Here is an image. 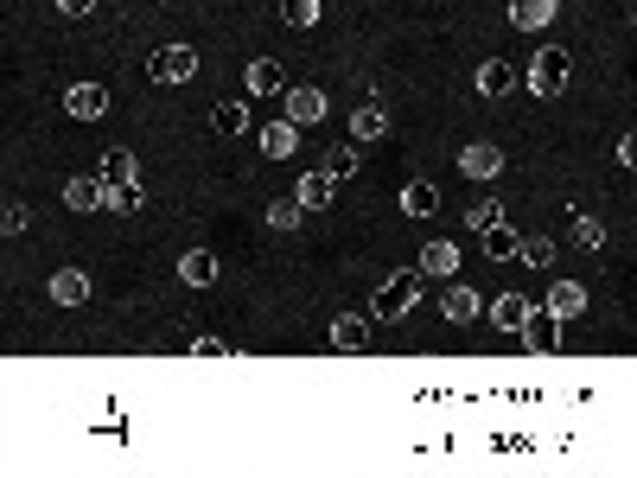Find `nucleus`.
<instances>
[{
  "mask_svg": "<svg viewBox=\"0 0 637 478\" xmlns=\"http://www.w3.org/2000/svg\"><path fill=\"white\" fill-rule=\"evenodd\" d=\"M421 268H408V275H389L383 287H376V300H370V319H402L408 313V306H415L421 300Z\"/></svg>",
  "mask_w": 637,
  "mask_h": 478,
  "instance_id": "1",
  "label": "nucleus"
},
{
  "mask_svg": "<svg viewBox=\"0 0 637 478\" xmlns=\"http://www.w3.org/2000/svg\"><path fill=\"white\" fill-rule=\"evenodd\" d=\"M567 77H574L567 51H561V45H548V51H536V64H529V77H523V83H529V96H542V102H548V96H561V90H567Z\"/></svg>",
  "mask_w": 637,
  "mask_h": 478,
  "instance_id": "2",
  "label": "nucleus"
},
{
  "mask_svg": "<svg viewBox=\"0 0 637 478\" xmlns=\"http://www.w3.org/2000/svg\"><path fill=\"white\" fill-rule=\"evenodd\" d=\"M147 77H153V83H192V77H198V51H192V45H160V51L147 58Z\"/></svg>",
  "mask_w": 637,
  "mask_h": 478,
  "instance_id": "3",
  "label": "nucleus"
},
{
  "mask_svg": "<svg viewBox=\"0 0 637 478\" xmlns=\"http://www.w3.org/2000/svg\"><path fill=\"white\" fill-rule=\"evenodd\" d=\"M523 345L536 351V357H555V351H561V313H548V306H542V313H529Z\"/></svg>",
  "mask_w": 637,
  "mask_h": 478,
  "instance_id": "4",
  "label": "nucleus"
},
{
  "mask_svg": "<svg viewBox=\"0 0 637 478\" xmlns=\"http://www.w3.org/2000/svg\"><path fill=\"white\" fill-rule=\"evenodd\" d=\"M64 204H71V211H109V179H102V173L71 179V185H64Z\"/></svg>",
  "mask_w": 637,
  "mask_h": 478,
  "instance_id": "5",
  "label": "nucleus"
},
{
  "mask_svg": "<svg viewBox=\"0 0 637 478\" xmlns=\"http://www.w3.org/2000/svg\"><path fill=\"white\" fill-rule=\"evenodd\" d=\"M64 109H71L77 122H102V115H109V90H102V83H71Z\"/></svg>",
  "mask_w": 637,
  "mask_h": 478,
  "instance_id": "6",
  "label": "nucleus"
},
{
  "mask_svg": "<svg viewBox=\"0 0 637 478\" xmlns=\"http://www.w3.org/2000/svg\"><path fill=\"white\" fill-rule=\"evenodd\" d=\"M529 313H536V306H529L523 294H497V300H491V326H497V332H523Z\"/></svg>",
  "mask_w": 637,
  "mask_h": 478,
  "instance_id": "7",
  "label": "nucleus"
},
{
  "mask_svg": "<svg viewBox=\"0 0 637 478\" xmlns=\"http://www.w3.org/2000/svg\"><path fill=\"white\" fill-rule=\"evenodd\" d=\"M415 268H421L427 281H453V275H459V249H453V243H427Z\"/></svg>",
  "mask_w": 637,
  "mask_h": 478,
  "instance_id": "8",
  "label": "nucleus"
},
{
  "mask_svg": "<svg viewBox=\"0 0 637 478\" xmlns=\"http://www.w3.org/2000/svg\"><path fill=\"white\" fill-rule=\"evenodd\" d=\"M459 173H466V179H497V173H504V153L478 141V147H466V153H459Z\"/></svg>",
  "mask_w": 637,
  "mask_h": 478,
  "instance_id": "9",
  "label": "nucleus"
},
{
  "mask_svg": "<svg viewBox=\"0 0 637 478\" xmlns=\"http://www.w3.org/2000/svg\"><path fill=\"white\" fill-rule=\"evenodd\" d=\"M51 300H58V306H83V300H90V275H83V268H58V275H51Z\"/></svg>",
  "mask_w": 637,
  "mask_h": 478,
  "instance_id": "10",
  "label": "nucleus"
},
{
  "mask_svg": "<svg viewBox=\"0 0 637 478\" xmlns=\"http://www.w3.org/2000/svg\"><path fill=\"white\" fill-rule=\"evenodd\" d=\"M555 20V0H510V26L516 32H542Z\"/></svg>",
  "mask_w": 637,
  "mask_h": 478,
  "instance_id": "11",
  "label": "nucleus"
},
{
  "mask_svg": "<svg viewBox=\"0 0 637 478\" xmlns=\"http://www.w3.org/2000/svg\"><path fill=\"white\" fill-rule=\"evenodd\" d=\"M548 313L580 319V313H587V287H580V281H555V287H548Z\"/></svg>",
  "mask_w": 637,
  "mask_h": 478,
  "instance_id": "12",
  "label": "nucleus"
},
{
  "mask_svg": "<svg viewBox=\"0 0 637 478\" xmlns=\"http://www.w3.org/2000/svg\"><path fill=\"white\" fill-rule=\"evenodd\" d=\"M351 134H357V141L389 134V109H383V102H357V109H351Z\"/></svg>",
  "mask_w": 637,
  "mask_h": 478,
  "instance_id": "13",
  "label": "nucleus"
},
{
  "mask_svg": "<svg viewBox=\"0 0 637 478\" xmlns=\"http://www.w3.org/2000/svg\"><path fill=\"white\" fill-rule=\"evenodd\" d=\"M332 345H338V351H364V345H370V319H364V313L332 319Z\"/></svg>",
  "mask_w": 637,
  "mask_h": 478,
  "instance_id": "14",
  "label": "nucleus"
},
{
  "mask_svg": "<svg viewBox=\"0 0 637 478\" xmlns=\"http://www.w3.org/2000/svg\"><path fill=\"white\" fill-rule=\"evenodd\" d=\"M287 122H300V128L325 122V96L319 90H287Z\"/></svg>",
  "mask_w": 637,
  "mask_h": 478,
  "instance_id": "15",
  "label": "nucleus"
},
{
  "mask_svg": "<svg viewBox=\"0 0 637 478\" xmlns=\"http://www.w3.org/2000/svg\"><path fill=\"white\" fill-rule=\"evenodd\" d=\"M294 147H300V122H287V115H281V122H268V128H262V153H274V160H287Z\"/></svg>",
  "mask_w": 637,
  "mask_h": 478,
  "instance_id": "16",
  "label": "nucleus"
},
{
  "mask_svg": "<svg viewBox=\"0 0 637 478\" xmlns=\"http://www.w3.org/2000/svg\"><path fill=\"white\" fill-rule=\"evenodd\" d=\"M402 211H408V217H434V211H440V192H434L427 179H408V185H402Z\"/></svg>",
  "mask_w": 637,
  "mask_h": 478,
  "instance_id": "17",
  "label": "nucleus"
},
{
  "mask_svg": "<svg viewBox=\"0 0 637 478\" xmlns=\"http://www.w3.org/2000/svg\"><path fill=\"white\" fill-rule=\"evenodd\" d=\"M179 281H185V287H211V281H217V255H211V249H192V255L179 262Z\"/></svg>",
  "mask_w": 637,
  "mask_h": 478,
  "instance_id": "18",
  "label": "nucleus"
},
{
  "mask_svg": "<svg viewBox=\"0 0 637 478\" xmlns=\"http://www.w3.org/2000/svg\"><path fill=\"white\" fill-rule=\"evenodd\" d=\"M332 185H338V179L319 166V173H306V179H300V192H294V198L306 204V211H325V204H332Z\"/></svg>",
  "mask_w": 637,
  "mask_h": 478,
  "instance_id": "19",
  "label": "nucleus"
},
{
  "mask_svg": "<svg viewBox=\"0 0 637 478\" xmlns=\"http://www.w3.org/2000/svg\"><path fill=\"white\" fill-rule=\"evenodd\" d=\"M96 173L109 179V185H128V179H141V166H134V153H128V147H109V153H102V166H96Z\"/></svg>",
  "mask_w": 637,
  "mask_h": 478,
  "instance_id": "20",
  "label": "nucleus"
},
{
  "mask_svg": "<svg viewBox=\"0 0 637 478\" xmlns=\"http://www.w3.org/2000/svg\"><path fill=\"white\" fill-rule=\"evenodd\" d=\"M478 306H485V300H478V294H472V287H453V294H446V300H440V313H446V319H453V326H472V319H478Z\"/></svg>",
  "mask_w": 637,
  "mask_h": 478,
  "instance_id": "21",
  "label": "nucleus"
},
{
  "mask_svg": "<svg viewBox=\"0 0 637 478\" xmlns=\"http://www.w3.org/2000/svg\"><path fill=\"white\" fill-rule=\"evenodd\" d=\"M510 83H516V71H510L504 58H485V64H478V96H504Z\"/></svg>",
  "mask_w": 637,
  "mask_h": 478,
  "instance_id": "22",
  "label": "nucleus"
},
{
  "mask_svg": "<svg viewBox=\"0 0 637 478\" xmlns=\"http://www.w3.org/2000/svg\"><path fill=\"white\" fill-rule=\"evenodd\" d=\"M243 83H249L255 96H274V90H281V64H274V58H255L249 71H243Z\"/></svg>",
  "mask_w": 637,
  "mask_h": 478,
  "instance_id": "23",
  "label": "nucleus"
},
{
  "mask_svg": "<svg viewBox=\"0 0 637 478\" xmlns=\"http://www.w3.org/2000/svg\"><path fill=\"white\" fill-rule=\"evenodd\" d=\"M211 128H217V134H243V128H249V109H243V102H217V109H211Z\"/></svg>",
  "mask_w": 637,
  "mask_h": 478,
  "instance_id": "24",
  "label": "nucleus"
},
{
  "mask_svg": "<svg viewBox=\"0 0 637 478\" xmlns=\"http://www.w3.org/2000/svg\"><path fill=\"white\" fill-rule=\"evenodd\" d=\"M485 249L497 255V262H516V249H523V236H516V230H504V224H491V230H485Z\"/></svg>",
  "mask_w": 637,
  "mask_h": 478,
  "instance_id": "25",
  "label": "nucleus"
},
{
  "mask_svg": "<svg viewBox=\"0 0 637 478\" xmlns=\"http://www.w3.org/2000/svg\"><path fill=\"white\" fill-rule=\"evenodd\" d=\"M141 204H147V192H141V179H128V185H109V211H141Z\"/></svg>",
  "mask_w": 637,
  "mask_h": 478,
  "instance_id": "26",
  "label": "nucleus"
},
{
  "mask_svg": "<svg viewBox=\"0 0 637 478\" xmlns=\"http://www.w3.org/2000/svg\"><path fill=\"white\" fill-rule=\"evenodd\" d=\"M281 20H287V26H300V32H306V26H319V0H281Z\"/></svg>",
  "mask_w": 637,
  "mask_h": 478,
  "instance_id": "27",
  "label": "nucleus"
},
{
  "mask_svg": "<svg viewBox=\"0 0 637 478\" xmlns=\"http://www.w3.org/2000/svg\"><path fill=\"white\" fill-rule=\"evenodd\" d=\"M516 262H529V268L555 262V243H548V236H523V249H516Z\"/></svg>",
  "mask_w": 637,
  "mask_h": 478,
  "instance_id": "28",
  "label": "nucleus"
},
{
  "mask_svg": "<svg viewBox=\"0 0 637 478\" xmlns=\"http://www.w3.org/2000/svg\"><path fill=\"white\" fill-rule=\"evenodd\" d=\"M300 211H306L300 198H281V204H268V224H274V230H294V224H300Z\"/></svg>",
  "mask_w": 637,
  "mask_h": 478,
  "instance_id": "29",
  "label": "nucleus"
},
{
  "mask_svg": "<svg viewBox=\"0 0 637 478\" xmlns=\"http://www.w3.org/2000/svg\"><path fill=\"white\" fill-rule=\"evenodd\" d=\"M466 224H472L478 236H485L491 224H504V204H491V198H485V204H472V211H466Z\"/></svg>",
  "mask_w": 637,
  "mask_h": 478,
  "instance_id": "30",
  "label": "nucleus"
},
{
  "mask_svg": "<svg viewBox=\"0 0 637 478\" xmlns=\"http://www.w3.org/2000/svg\"><path fill=\"white\" fill-rule=\"evenodd\" d=\"M574 236H580V249H606V224L599 217H574Z\"/></svg>",
  "mask_w": 637,
  "mask_h": 478,
  "instance_id": "31",
  "label": "nucleus"
},
{
  "mask_svg": "<svg viewBox=\"0 0 637 478\" xmlns=\"http://www.w3.org/2000/svg\"><path fill=\"white\" fill-rule=\"evenodd\" d=\"M325 173H332V179H351V173H357V153H351V147H332V153H325Z\"/></svg>",
  "mask_w": 637,
  "mask_h": 478,
  "instance_id": "32",
  "label": "nucleus"
},
{
  "mask_svg": "<svg viewBox=\"0 0 637 478\" xmlns=\"http://www.w3.org/2000/svg\"><path fill=\"white\" fill-rule=\"evenodd\" d=\"M0 230L20 236V230H26V204H7V211H0Z\"/></svg>",
  "mask_w": 637,
  "mask_h": 478,
  "instance_id": "33",
  "label": "nucleus"
},
{
  "mask_svg": "<svg viewBox=\"0 0 637 478\" xmlns=\"http://www.w3.org/2000/svg\"><path fill=\"white\" fill-rule=\"evenodd\" d=\"M192 357H230V345H223V338H198Z\"/></svg>",
  "mask_w": 637,
  "mask_h": 478,
  "instance_id": "34",
  "label": "nucleus"
},
{
  "mask_svg": "<svg viewBox=\"0 0 637 478\" xmlns=\"http://www.w3.org/2000/svg\"><path fill=\"white\" fill-rule=\"evenodd\" d=\"M618 160H625V166H631V173H637V128L625 134V141H618Z\"/></svg>",
  "mask_w": 637,
  "mask_h": 478,
  "instance_id": "35",
  "label": "nucleus"
},
{
  "mask_svg": "<svg viewBox=\"0 0 637 478\" xmlns=\"http://www.w3.org/2000/svg\"><path fill=\"white\" fill-rule=\"evenodd\" d=\"M58 7H64V13H71V20H83V13H90V7H96V0H58Z\"/></svg>",
  "mask_w": 637,
  "mask_h": 478,
  "instance_id": "36",
  "label": "nucleus"
}]
</instances>
